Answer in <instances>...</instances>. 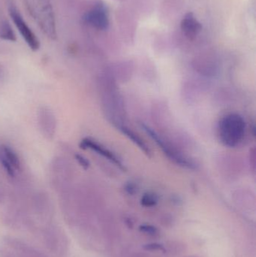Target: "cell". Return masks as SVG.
<instances>
[{"instance_id":"7","label":"cell","mask_w":256,"mask_h":257,"mask_svg":"<svg viewBox=\"0 0 256 257\" xmlns=\"http://www.w3.org/2000/svg\"><path fill=\"white\" fill-rule=\"evenodd\" d=\"M147 133L151 136L152 139L159 145V146L162 148V151L165 152V154L168 155L171 160L175 161L176 163L182 165V166H186V167L192 168L193 165L192 164L191 162H189L187 159L183 157V156L180 155L179 152L176 151L175 150L172 149V147L170 146L169 145L166 143L165 141L162 140L157 134L154 133L153 130H150L148 127H144Z\"/></svg>"},{"instance_id":"5","label":"cell","mask_w":256,"mask_h":257,"mask_svg":"<svg viewBox=\"0 0 256 257\" xmlns=\"http://www.w3.org/2000/svg\"><path fill=\"white\" fill-rule=\"evenodd\" d=\"M9 13H10L12 21L15 23V26L19 30L21 36L24 38V41L27 42L28 46L33 51H38L40 48L39 39L36 37L34 33L32 31L31 29L27 25V23L24 21L20 12L12 6L9 9Z\"/></svg>"},{"instance_id":"3","label":"cell","mask_w":256,"mask_h":257,"mask_svg":"<svg viewBox=\"0 0 256 257\" xmlns=\"http://www.w3.org/2000/svg\"><path fill=\"white\" fill-rule=\"evenodd\" d=\"M44 243L51 253L60 257L66 256L69 250L67 235L61 227L48 224L42 229Z\"/></svg>"},{"instance_id":"4","label":"cell","mask_w":256,"mask_h":257,"mask_svg":"<svg viewBox=\"0 0 256 257\" xmlns=\"http://www.w3.org/2000/svg\"><path fill=\"white\" fill-rule=\"evenodd\" d=\"M0 257H46L40 250L25 241L5 236L0 246Z\"/></svg>"},{"instance_id":"2","label":"cell","mask_w":256,"mask_h":257,"mask_svg":"<svg viewBox=\"0 0 256 257\" xmlns=\"http://www.w3.org/2000/svg\"><path fill=\"white\" fill-rule=\"evenodd\" d=\"M246 124L243 117L238 114L225 116L219 123V137L224 145L235 147L244 137Z\"/></svg>"},{"instance_id":"11","label":"cell","mask_w":256,"mask_h":257,"mask_svg":"<svg viewBox=\"0 0 256 257\" xmlns=\"http://www.w3.org/2000/svg\"><path fill=\"white\" fill-rule=\"evenodd\" d=\"M120 130L121 131L129 138V139L132 141L135 145H138L141 150L144 151L147 154H150V150H149L148 147L146 145V144L143 142L142 139L137 136L134 132L132 130H129V128L125 127V126H120Z\"/></svg>"},{"instance_id":"18","label":"cell","mask_w":256,"mask_h":257,"mask_svg":"<svg viewBox=\"0 0 256 257\" xmlns=\"http://www.w3.org/2000/svg\"><path fill=\"white\" fill-rule=\"evenodd\" d=\"M125 224L127 226L128 229H132L134 227V223L130 218H125Z\"/></svg>"},{"instance_id":"10","label":"cell","mask_w":256,"mask_h":257,"mask_svg":"<svg viewBox=\"0 0 256 257\" xmlns=\"http://www.w3.org/2000/svg\"><path fill=\"white\" fill-rule=\"evenodd\" d=\"M0 154L12 165L14 169H20L21 163H20L19 158H18V155L15 154V151L12 148H9V146H3Z\"/></svg>"},{"instance_id":"16","label":"cell","mask_w":256,"mask_h":257,"mask_svg":"<svg viewBox=\"0 0 256 257\" xmlns=\"http://www.w3.org/2000/svg\"><path fill=\"white\" fill-rule=\"evenodd\" d=\"M0 161H1L5 170L9 174V175H10L11 177L15 176V169L12 167V165L5 159V157L1 154H0Z\"/></svg>"},{"instance_id":"17","label":"cell","mask_w":256,"mask_h":257,"mask_svg":"<svg viewBox=\"0 0 256 257\" xmlns=\"http://www.w3.org/2000/svg\"><path fill=\"white\" fill-rule=\"evenodd\" d=\"M75 157H76V160H78V163H79L83 167L85 168V169L89 167V162L87 161L84 157L79 155V154H77Z\"/></svg>"},{"instance_id":"19","label":"cell","mask_w":256,"mask_h":257,"mask_svg":"<svg viewBox=\"0 0 256 257\" xmlns=\"http://www.w3.org/2000/svg\"><path fill=\"white\" fill-rule=\"evenodd\" d=\"M3 200V194H2V193H0V202H2V201Z\"/></svg>"},{"instance_id":"14","label":"cell","mask_w":256,"mask_h":257,"mask_svg":"<svg viewBox=\"0 0 256 257\" xmlns=\"http://www.w3.org/2000/svg\"><path fill=\"white\" fill-rule=\"evenodd\" d=\"M140 232L147 234L151 237H156L159 235V231L156 226L152 225H141L139 226Z\"/></svg>"},{"instance_id":"8","label":"cell","mask_w":256,"mask_h":257,"mask_svg":"<svg viewBox=\"0 0 256 257\" xmlns=\"http://www.w3.org/2000/svg\"><path fill=\"white\" fill-rule=\"evenodd\" d=\"M180 28L186 38H188L189 40H193L201 33L202 26L201 23L195 18L193 14L188 13L183 17L180 23Z\"/></svg>"},{"instance_id":"9","label":"cell","mask_w":256,"mask_h":257,"mask_svg":"<svg viewBox=\"0 0 256 257\" xmlns=\"http://www.w3.org/2000/svg\"><path fill=\"white\" fill-rule=\"evenodd\" d=\"M81 148H83V149L90 148V149L93 150V151H96L98 154L102 155V157L108 159L110 161L113 162L114 164L118 166L120 169H123V164H122L121 162L120 161V160H119L112 152L108 151V149L104 148V147H102V145H99V144L96 143L94 141L91 140V139H84V140L81 142Z\"/></svg>"},{"instance_id":"12","label":"cell","mask_w":256,"mask_h":257,"mask_svg":"<svg viewBox=\"0 0 256 257\" xmlns=\"http://www.w3.org/2000/svg\"><path fill=\"white\" fill-rule=\"evenodd\" d=\"M0 38L4 40L15 42L16 41V36L12 30V27L9 25V23L2 22L0 24Z\"/></svg>"},{"instance_id":"13","label":"cell","mask_w":256,"mask_h":257,"mask_svg":"<svg viewBox=\"0 0 256 257\" xmlns=\"http://www.w3.org/2000/svg\"><path fill=\"white\" fill-rule=\"evenodd\" d=\"M158 199L156 195L146 193L141 199V205L145 207H153L157 204Z\"/></svg>"},{"instance_id":"6","label":"cell","mask_w":256,"mask_h":257,"mask_svg":"<svg viewBox=\"0 0 256 257\" xmlns=\"http://www.w3.org/2000/svg\"><path fill=\"white\" fill-rule=\"evenodd\" d=\"M85 22L93 28L105 30L109 26L108 11L104 5L98 4L86 13Z\"/></svg>"},{"instance_id":"1","label":"cell","mask_w":256,"mask_h":257,"mask_svg":"<svg viewBox=\"0 0 256 257\" xmlns=\"http://www.w3.org/2000/svg\"><path fill=\"white\" fill-rule=\"evenodd\" d=\"M30 15L48 37L57 36L55 16L50 0H26Z\"/></svg>"},{"instance_id":"15","label":"cell","mask_w":256,"mask_h":257,"mask_svg":"<svg viewBox=\"0 0 256 257\" xmlns=\"http://www.w3.org/2000/svg\"><path fill=\"white\" fill-rule=\"evenodd\" d=\"M143 248L147 251H165V246L159 243L152 242L143 246Z\"/></svg>"}]
</instances>
